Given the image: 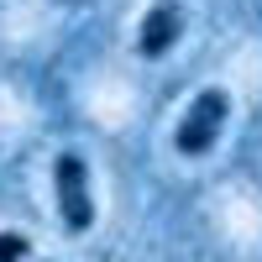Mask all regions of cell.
Listing matches in <instances>:
<instances>
[{
    "mask_svg": "<svg viewBox=\"0 0 262 262\" xmlns=\"http://www.w3.org/2000/svg\"><path fill=\"white\" fill-rule=\"evenodd\" d=\"M53 184H58V215H63V231L84 236L95 226V200H90V168H84L79 152H58L53 163Z\"/></svg>",
    "mask_w": 262,
    "mask_h": 262,
    "instance_id": "2",
    "label": "cell"
},
{
    "mask_svg": "<svg viewBox=\"0 0 262 262\" xmlns=\"http://www.w3.org/2000/svg\"><path fill=\"white\" fill-rule=\"evenodd\" d=\"M179 32H184V11L173 6V0H158L147 16H142V27H137V53L152 63V58H163L173 42H179Z\"/></svg>",
    "mask_w": 262,
    "mask_h": 262,
    "instance_id": "3",
    "label": "cell"
},
{
    "mask_svg": "<svg viewBox=\"0 0 262 262\" xmlns=\"http://www.w3.org/2000/svg\"><path fill=\"white\" fill-rule=\"evenodd\" d=\"M0 262H32V242L21 231H0Z\"/></svg>",
    "mask_w": 262,
    "mask_h": 262,
    "instance_id": "4",
    "label": "cell"
},
{
    "mask_svg": "<svg viewBox=\"0 0 262 262\" xmlns=\"http://www.w3.org/2000/svg\"><path fill=\"white\" fill-rule=\"evenodd\" d=\"M226 116H231V95L226 90H200L194 105L184 111L179 131H173V147H179L184 158H205V152L215 147V137H221Z\"/></svg>",
    "mask_w": 262,
    "mask_h": 262,
    "instance_id": "1",
    "label": "cell"
}]
</instances>
